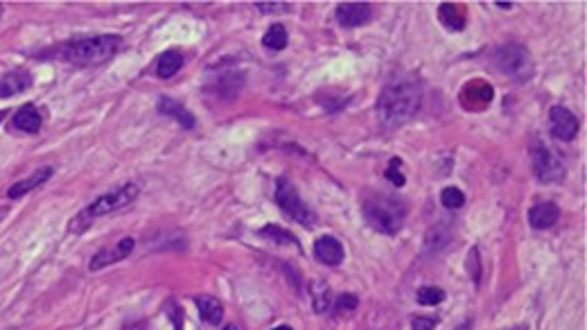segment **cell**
I'll return each instance as SVG.
<instances>
[{
    "label": "cell",
    "mask_w": 587,
    "mask_h": 330,
    "mask_svg": "<svg viewBox=\"0 0 587 330\" xmlns=\"http://www.w3.org/2000/svg\"><path fill=\"white\" fill-rule=\"evenodd\" d=\"M422 102V88L416 77H396L384 86L378 99L380 123L389 129L402 127L418 114Z\"/></svg>",
    "instance_id": "6da1fadb"
},
{
    "label": "cell",
    "mask_w": 587,
    "mask_h": 330,
    "mask_svg": "<svg viewBox=\"0 0 587 330\" xmlns=\"http://www.w3.org/2000/svg\"><path fill=\"white\" fill-rule=\"evenodd\" d=\"M123 36L118 34H99V36H86L77 41H68L57 50V55L68 64L77 66H97L116 57Z\"/></svg>",
    "instance_id": "7a4b0ae2"
},
{
    "label": "cell",
    "mask_w": 587,
    "mask_h": 330,
    "mask_svg": "<svg viewBox=\"0 0 587 330\" xmlns=\"http://www.w3.org/2000/svg\"><path fill=\"white\" fill-rule=\"evenodd\" d=\"M136 197H138V186L136 184H123V186H118L113 190H109L106 195L97 197L95 202H90L75 219H70L68 231L70 233H82L95 217L123 211V208H127V206H131L136 202Z\"/></svg>",
    "instance_id": "3957f363"
},
{
    "label": "cell",
    "mask_w": 587,
    "mask_h": 330,
    "mask_svg": "<svg viewBox=\"0 0 587 330\" xmlns=\"http://www.w3.org/2000/svg\"><path fill=\"white\" fill-rule=\"evenodd\" d=\"M361 213L371 228H375V231L387 233V235L398 233L404 222L402 204H398L396 199H389V197H368L361 206Z\"/></svg>",
    "instance_id": "277c9868"
},
{
    "label": "cell",
    "mask_w": 587,
    "mask_h": 330,
    "mask_svg": "<svg viewBox=\"0 0 587 330\" xmlns=\"http://www.w3.org/2000/svg\"><path fill=\"white\" fill-rule=\"evenodd\" d=\"M495 62H497L499 71L513 77L515 82H529L533 77V59L531 53L520 43L502 46L495 53Z\"/></svg>",
    "instance_id": "5b68a950"
},
{
    "label": "cell",
    "mask_w": 587,
    "mask_h": 330,
    "mask_svg": "<svg viewBox=\"0 0 587 330\" xmlns=\"http://www.w3.org/2000/svg\"><path fill=\"white\" fill-rule=\"evenodd\" d=\"M273 197H276V204L282 208V213L289 215L294 222L303 224L305 228L317 226V213L312 211V208L305 202H303L301 195H298V190L294 188L287 181V179H278L276 193H273Z\"/></svg>",
    "instance_id": "8992f818"
},
{
    "label": "cell",
    "mask_w": 587,
    "mask_h": 330,
    "mask_svg": "<svg viewBox=\"0 0 587 330\" xmlns=\"http://www.w3.org/2000/svg\"><path fill=\"white\" fill-rule=\"evenodd\" d=\"M531 165L533 174L540 184H562L565 181V165L558 161V156L546 145L533 143L531 145Z\"/></svg>",
    "instance_id": "52a82bcc"
},
{
    "label": "cell",
    "mask_w": 587,
    "mask_h": 330,
    "mask_svg": "<svg viewBox=\"0 0 587 330\" xmlns=\"http://www.w3.org/2000/svg\"><path fill=\"white\" fill-rule=\"evenodd\" d=\"M549 129L558 141L569 143L576 138V134H579L581 125H579V118H576L569 109L562 104H555L549 111Z\"/></svg>",
    "instance_id": "ba28073f"
},
{
    "label": "cell",
    "mask_w": 587,
    "mask_h": 330,
    "mask_svg": "<svg viewBox=\"0 0 587 330\" xmlns=\"http://www.w3.org/2000/svg\"><path fill=\"white\" fill-rule=\"evenodd\" d=\"M134 247H136L134 238H123V240H118L113 247L99 249V252L93 256V260H90V272H99V269H104L106 265H113V263H120V260H125L131 252H134Z\"/></svg>",
    "instance_id": "9c48e42d"
},
{
    "label": "cell",
    "mask_w": 587,
    "mask_h": 330,
    "mask_svg": "<svg viewBox=\"0 0 587 330\" xmlns=\"http://www.w3.org/2000/svg\"><path fill=\"white\" fill-rule=\"evenodd\" d=\"M373 18L368 3H341L337 7V21L343 27H361Z\"/></svg>",
    "instance_id": "30bf717a"
},
{
    "label": "cell",
    "mask_w": 587,
    "mask_h": 330,
    "mask_svg": "<svg viewBox=\"0 0 587 330\" xmlns=\"http://www.w3.org/2000/svg\"><path fill=\"white\" fill-rule=\"evenodd\" d=\"M315 256L319 263L328 265V267H337L343 263L346 258V252H343V245L335 235H323L315 242Z\"/></svg>",
    "instance_id": "8fae6325"
},
{
    "label": "cell",
    "mask_w": 587,
    "mask_h": 330,
    "mask_svg": "<svg viewBox=\"0 0 587 330\" xmlns=\"http://www.w3.org/2000/svg\"><path fill=\"white\" fill-rule=\"evenodd\" d=\"M558 217H560V208L553 202H540V204L531 206L529 224L533 228H538V231H542V228H551L555 222H558Z\"/></svg>",
    "instance_id": "7c38bea8"
},
{
    "label": "cell",
    "mask_w": 587,
    "mask_h": 330,
    "mask_svg": "<svg viewBox=\"0 0 587 330\" xmlns=\"http://www.w3.org/2000/svg\"><path fill=\"white\" fill-rule=\"evenodd\" d=\"M29 86H32V75L25 68H18V71L7 73L0 79V97H12L16 93H23Z\"/></svg>",
    "instance_id": "4fadbf2b"
},
{
    "label": "cell",
    "mask_w": 587,
    "mask_h": 330,
    "mask_svg": "<svg viewBox=\"0 0 587 330\" xmlns=\"http://www.w3.org/2000/svg\"><path fill=\"white\" fill-rule=\"evenodd\" d=\"M50 177H53V167H41V170H36V172H32L27 179H23V181H16L12 188H9V190H7V197H9V199L25 197L27 193H32L34 188L43 186Z\"/></svg>",
    "instance_id": "5bb4252c"
},
{
    "label": "cell",
    "mask_w": 587,
    "mask_h": 330,
    "mask_svg": "<svg viewBox=\"0 0 587 330\" xmlns=\"http://www.w3.org/2000/svg\"><path fill=\"white\" fill-rule=\"evenodd\" d=\"M158 111L163 114V116L174 118L177 123H179L181 127H186V129L195 127V116H192L184 104H179L174 97H167V95L160 97V99H158Z\"/></svg>",
    "instance_id": "9a60e30c"
},
{
    "label": "cell",
    "mask_w": 587,
    "mask_h": 330,
    "mask_svg": "<svg viewBox=\"0 0 587 330\" xmlns=\"http://www.w3.org/2000/svg\"><path fill=\"white\" fill-rule=\"evenodd\" d=\"M41 123H43L41 114H39V109L34 104H23L14 116V127L25 134H36L41 129Z\"/></svg>",
    "instance_id": "2e32d148"
},
{
    "label": "cell",
    "mask_w": 587,
    "mask_h": 330,
    "mask_svg": "<svg viewBox=\"0 0 587 330\" xmlns=\"http://www.w3.org/2000/svg\"><path fill=\"white\" fill-rule=\"evenodd\" d=\"M195 303L199 308V315L201 319H204L206 324H212V326H217L221 319H224V305H221L219 298L215 296H197L195 298Z\"/></svg>",
    "instance_id": "e0dca14e"
},
{
    "label": "cell",
    "mask_w": 587,
    "mask_h": 330,
    "mask_svg": "<svg viewBox=\"0 0 587 330\" xmlns=\"http://www.w3.org/2000/svg\"><path fill=\"white\" fill-rule=\"evenodd\" d=\"M438 18L441 23L448 29H463L465 27V9L463 5H452V3H443L438 7Z\"/></svg>",
    "instance_id": "ac0fdd59"
},
{
    "label": "cell",
    "mask_w": 587,
    "mask_h": 330,
    "mask_svg": "<svg viewBox=\"0 0 587 330\" xmlns=\"http://www.w3.org/2000/svg\"><path fill=\"white\" fill-rule=\"evenodd\" d=\"M181 66H184V57H181V53H177V50H167V53H163L158 59L156 75L160 79H170L181 71Z\"/></svg>",
    "instance_id": "d6986e66"
},
{
    "label": "cell",
    "mask_w": 587,
    "mask_h": 330,
    "mask_svg": "<svg viewBox=\"0 0 587 330\" xmlns=\"http://www.w3.org/2000/svg\"><path fill=\"white\" fill-rule=\"evenodd\" d=\"M310 292H312V301H315V310H317V312H319V315L328 312V310L332 308V292H330L328 283H323V281H312Z\"/></svg>",
    "instance_id": "ffe728a7"
},
{
    "label": "cell",
    "mask_w": 587,
    "mask_h": 330,
    "mask_svg": "<svg viewBox=\"0 0 587 330\" xmlns=\"http://www.w3.org/2000/svg\"><path fill=\"white\" fill-rule=\"evenodd\" d=\"M262 43L269 50H282L287 46V29L285 25H271L267 29V34L262 36Z\"/></svg>",
    "instance_id": "44dd1931"
},
{
    "label": "cell",
    "mask_w": 587,
    "mask_h": 330,
    "mask_svg": "<svg viewBox=\"0 0 587 330\" xmlns=\"http://www.w3.org/2000/svg\"><path fill=\"white\" fill-rule=\"evenodd\" d=\"M260 235L262 238H271V242H276V245H291V247H298V240L294 238L289 231H285V228H280V226H265V228H260Z\"/></svg>",
    "instance_id": "7402d4cb"
},
{
    "label": "cell",
    "mask_w": 587,
    "mask_h": 330,
    "mask_svg": "<svg viewBox=\"0 0 587 330\" xmlns=\"http://www.w3.org/2000/svg\"><path fill=\"white\" fill-rule=\"evenodd\" d=\"M416 301L420 305H438V303L445 301V292H443L441 287H434V285L420 287L418 294H416Z\"/></svg>",
    "instance_id": "603a6c76"
},
{
    "label": "cell",
    "mask_w": 587,
    "mask_h": 330,
    "mask_svg": "<svg viewBox=\"0 0 587 330\" xmlns=\"http://www.w3.org/2000/svg\"><path fill=\"white\" fill-rule=\"evenodd\" d=\"M441 204L445 208H450V211H459L461 206H465V195L461 193L459 188H443V193H441Z\"/></svg>",
    "instance_id": "cb8c5ba5"
},
{
    "label": "cell",
    "mask_w": 587,
    "mask_h": 330,
    "mask_svg": "<svg viewBox=\"0 0 587 330\" xmlns=\"http://www.w3.org/2000/svg\"><path fill=\"white\" fill-rule=\"evenodd\" d=\"M357 296L355 294H341V296H337V301H335V312H339V315H348V312H352V310L357 308Z\"/></svg>",
    "instance_id": "d4e9b609"
},
{
    "label": "cell",
    "mask_w": 587,
    "mask_h": 330,
    "mask_svg": "<svg viewBox=\"0 0 587 330\" xmlns=\"http://www.w3.org/2000/svg\"><path fill=\"white\" fill-rule=\"evenodd\" d=\"M400 161L398 158H393V161L389 163V167H387V179L389 181L396 186V188H402L404 186V181H407V179H404V174H402V170H400Z\"/></svg>",
    "instance_id": "484cf974"
},
{
    "label": "cell",
    "mask_w": 587,
    "mask_h": 330,
    "mask_svg": "<svg viewBox=\"0 0 587 330\" xmlns=\"http://www.w3.org/2000/svg\"><path fill=\"white\" fill-rule=\"evenodd\" d=\"M468 272L474 278V283H479V278H481V263H479V252H477V249H472L470 256H468Z\"/></svg>",
    "instance_id": "4316f807"
},
{
    "label": "cell",
    "mask_w": 587,
    "mask_h": 330,
    "mask_svg": "<svg viewBox=\"0 0 587 330\" xmlns=\"http://www.w3.org/2000/svg\"><path fill=\"white\" fill-rule=\"evenodd\" d=\"M438 326V319L434 317H416L411 322V330H434Z\"/></svg>",
    "instance_id": "83f0119b"
},
{
    "label": "cell",
    "mask_w": 587,
    "mask_h": 330,
    "mask_svg": "<svg viewBox=\"0 0 587 330\" xmlns=\"http://www.w3.org/2000/svg\"><path fill=\"white\" fill-rule=\"evenodd\" d=\"M273 330H291L289 326H278V328H273Z\"/></svg>",
    "instance_id": "f1b7e54d"
},
{
    "label": "cell",
    "mask_w": 587,
    "mask_h": 330,
    "mask_svg": "<svg viewBox=\"0 0 587 330\" xmlns=\"http://www.w3.org/2000/svg\"><path fill=\"white\" fill-rule=\"evenodd\" d=\"M224 330H240V328H237V326H233V324H230V326H226Z\"/></svg>",
    "instance_id": "f546056e"
},
{
    "label": "cell",
    "mask_w": 587,
    "mask_h": 330,
    "mask_svg": "<svg viewBox=\"0 0 587 330\" xmlns=\"http://www.w3.org/2000/svg\"><path fill=\"white\" fill-rule=\"evenodd\" d=\"M7 116V111H0V123H3V118Z\"/></svg>",
    "instance_id": "4dcf8cb0"
}]
</instances>
